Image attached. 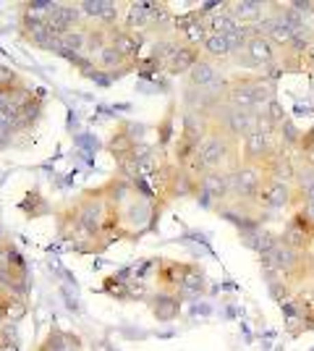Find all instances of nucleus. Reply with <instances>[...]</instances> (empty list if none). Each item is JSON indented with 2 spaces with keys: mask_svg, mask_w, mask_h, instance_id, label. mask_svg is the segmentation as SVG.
<instances>
[{
  "mask_svg": "<svg viewBox=\"0 0 314 351\" xmlns=\"http://www.w3.org/2000/svg\"><path fill=\"white\" fill-rule=\"evenodd\" d=\"M199 160L205 165V171H233L241 162V147L236 139H231L220 129H209L207 136L199 145Z\"/></svg>",
  "mask_w": 314,
  "mask_h": 351,
  "instance_id": "1",
  "label": "nucleus"
},
{
  "mask_svg": "<svg viewBox=\"0 0 314 351\" xmlns=\"http://www.w3.org/2000/svg\"><path fill=\"white\" fill-rule=\"evenodd\" d=\"M254 205L265 215V213H278V210H288V207L293 205H301V197L293 184H285V181H278V178L267 176L262 181L259 191H257Z\"/></svg>",
  "mask_w": 314,
  "mask_h": 351,
  "instance_id": "2",
  "label": "nucleus"
},
{
  "mask_svg": "<svg viewBox=\"0 0 314 351\" xmlns=\"http://www.w3.org/2000/svg\"><path fill=\"white\" fill-rule=\"evenodd\" d=\"M265 178H267L265 168L252 165V162H239L231 171V199H236V202H254L257 191H259Z\"/></svg>",
  "mask_w": 314,
  "mask_h": 351,
  "instance_id": "3",
  "label": "nucleus"
},
{
  "mask_svg": "<svg viewBox=\"0 0 314 351\" xmlns=\"http://www.w3.org/2000/svg\"><path fill=\"white\" fill-rule=\"evenodd\" d=\"M202 58V53H199V47L194 45H186V43H176L170 47V53L165 56L163 60V71L168 73H189L192 69L196 66V60Z\"/></svg>",
  "mask_w": 314,
  "mask_h": 351,
  "instance_id": "4",
  "label": "nucleus"
},
{
  "mask_svg": "<svg viewBox=\"0 0 314 351\" xmlns=\"http://www.w3.org/2000/svg\"><path fill=\"white\" fill-rule=\"evenodd\" d=\"M107 45H113L126 60L136 63L139 53H142V45H144V34H136V32H129L120 24H116V27H107Z\"/></svg>",
  "mask_w": 314,
  "mask_h": 351,
  "instance_id": "5",
  "label": "nucleus"
},
{
  "mask_svg": "<svg viewBox=\"0 0 314 351\" xmlns=\"http://www.w3.org/2000/svg\"><path fill=\"white\" fill-rule=\"evenodd\" d=\"M207 291V283H205V273L199 265H181L179 273V286H176V293L179 299H196Z\"/></svg>",
  "mask_w": 314,
  "mask_h": 351,
  "instance_id": "6",
  "label": "nucleus"
},
{
  "mask_svg": "<svg viewBox=\"0 0 314 351\" xmlns=\"http://www.w3.org/2000/svg\"><path fill=\"white\" fill-rule=\"evenodd\" d=\"M79 8H81V16H84V19H92V21L100 24V27H116L120 21V16H123L118 3H105V0L81 3Z\"/></svg>",
  "mask_w": 314,
  "mask_h": 351,
  "instance_id": "7",
  "label": "nucleus"
},
{
  "mask_svg": "<svg viewBox=\"0 0 314 351\" xmlns=\"http://www.w3.org/2000/svg\"><path fill=\"white\" fill-rule=\"evenodd\" d=\"M84 21L81 16V8L79 5H53V11L47 14V27L55 32V34H66L71 32L74 27H79Z\"/></svg>",
  "mask_w": 314,
  "mask_h": 351,
  "instance_id": "8",
  "label": "nucleus"
},
{
  "mask_svg": "<svg viewBox=\"0 0 314 351\" xmlns=\"http://www.w3.org/2000/svg\"><path fill=\"white\" fill-rule=\"evenodd\" d=\"M147 302H150V309L152 315L157 317L160 322H173L176 317H179L181 312V299L179 293L173 291H157L152 293V296H147Z\"/></svg>",
  "mask_w": 314,
  "mask_h": 351,
  "instance_id": "9",
  "label": "nucleus"
},
{
  "mask_svg": "<svg viewBox=\"0 0 314 351\" xmlns=\"http://www.w3.org/2000/svg\"><path fill=\"white\" fill-rule=\"evenodd\" d=\"M225 76L220 73L218 63H212L207 58H199L196 66L189 71V89H209L215 84H220Z\"/></svg>",
  "mask_w": 314,
  "mask_h": 351,
  "instance_id": "10",
  "label": "nucleus"
},
{
  "mask_svg": "<svg viewBox=\"0 0 314 351\" xmlns=\"http://www.w3.org/2000/svg\"><path fill=\"white\" fill-rule=\"evenodd\" d=\"M265 3H249V0H241V3H231L225 5V11L233 16L239 21L241 27H257L262 19H265Z\"/></svg>",
  "mask_w": 314,
  "mask_h": 351,
  "instance_id": "11",
  "label": "nucleus"
},
{
  "mask_svg": "<svg viewBox=\"0 0 314 351\" xmlns=\"http://www.w3.org/2000/svg\"><path fill=\"white\" fill-rule=\"evenodd\" d=\"M278 241L285 244V247L296 249V252H309L314 244V236L309 234L304 226H299L296 220H288L283 228V234L278 236Z\"/></svg>",
  "mask_w": 314,
  "mask_h": 351,
  "instance_id": "12",
  "label": "nucleus"
},
{
  "mask_svg": "<svg viewBox=\"0 0 314 351\" xmlns=\"http://www.w3.org/2000/svg\"><path fill=\"white\" fill-rule=\"evenodd\" d=\"M199 53H202V58L212 60V63H220V60H231L233 47H231L228 37H223V34H207L205 43L199 45Z\"/></svg>",
  "mask_w": 314,
  "mask_h": 351,
  "instance_id": "13",
  "label": "nucleus"
},
{
  "mask_svg": "<svg viewBox=\"0 0 314 351\" xmlns=\"http://www.w3.org/2000/svg\"><path fill=\"white\" fill-rule=\"evenodd\" d=\"M105 293L113 296V299H120V302L131 299V289H129V283L123 280V276H113V278L105 280Z\"/></svg>",
  "mask_w": 314,
  "mask_h": 351,
  "instance_id": "14",
  "label": "nucleus"
},
{
  "mask_svg": "<svg viewBox=\"0 0 314 351\" xmlns=\"http://www.w3.org/2000/svg\"><path fill=\"white\" fill-rule=\"evenodd\" d=\"M301 69H306V71H314V40L306 45V50L301 53Z\"/></svg>",
  "mask_w": 314,
  "mask_h": 351,
  "instance_id": "15",
  "label": "nucleus"
},
{
  "mask_svg": "<svg viewBox=\"0 0 314 351\" xmlns=\"http://www.w3.org/2000/svg\"><path fill=\"white\" fill-rule=\"evenodd\" d=\"M299 197H301V205H314V184L306 186V189H301Z\"/></svg>",
  "mask_w": 314,
  "mask_h": 351,
  "instance_id": "16",
  "label": "nucleus"
},
{
  "mask_svg": "<svg viewBox=\"0 0 314 351\" xmlns=\"http://www.w3.org/2000/svg\"><path fill=\"white\" fill-rule=\"evenodd\" d=\"M0 351H21V346L14 338H0Z\"/></svg>",
  "mask_w": 314,
  "mask_h": 351,
  "instance_id": "17",
  "label": "nucleus"
}]
</instances>
